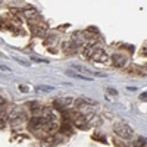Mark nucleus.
Masks as SVG:
<instances>
[{
	"label": "nucleus",
	"mask_w": 147,
	"mask_h": 147,
	"mask_svg": "<svg viewBox=\"0 0 147 147\" xmlns=\"http://www.w3.org/2000/svg\"><path fill=\"white\" fill-rule=\"evenodd\" d=\"M72 124L75 125L77 128H80V129H87V128H88L87 118H85V115H82V113H80V112L72 113Z\"/></svg>",
	"instance_id": "7ed1b4c3"
},
{
	"label": "nucleus",
	"mask_w": 147,
	"mask_h": 147,
	"mask_svg": "<svg viewBox=\"0 0 147 147\" xmlns=\"http://www.w3.org/2000/svg\"><path fill=\"white\" fill-rule=\"evenodd\" d=\"M9 121L12 122V125H21L24 121H25V113L22 112L21 109H15V110H12L10 115H9Z\"/></svg>",
	"instance_id": "20e7f679"
},
{
	"label": "nucleus",
	"mask_w": 147,
	"mask_h": 147,
	"mask_svg": "<svg viewBox=\"0 0 147 147\" xmlns=\"http://www.w3.org/2000/svg\"><path fill=\"white\" fill-rule=\"evenodd\" d=\"M55 144H57V140L52 136V134H50V136H47L43 140V147H53Z\"/></svg>",
	"instance_id": "9d476101"
},
{
	"label": "nucleus",
	"mask_w": 147,
	"mask_h": 147,
	"mask_svg": "<svg viewBox=\"0 0 147 147\" xmlns=\"http://www.w3.org/2000/svg\"><path fill=\"white\" fill-rule=\"evenodd\" d=\"M112 62H113V65H115V66L122 68V66H125L127 59H125L124 56H121V55H113V56H112Z\"/></svg>",
	"instance_id": "0eeeda50"
},
{
	"label": "nucleus",
	"mask_w": 147,
	"mask_h": 147,
	"mask_svg": "<svg viewBox=\"0 0 147 147\" xmlns=\"http://www.w3.org/2000/svg\"><path fill=\"white\" fill-rule=\"evenodd\" d=\"M72 125L69 124V122L68 121H65L63 122V124H62V127H60V132H65V134H68V136H69V134H72Z\"/></svg>",
	"instance_id": "9b49d317"
},
{
	"label": "nucleus",
	"mask_w": 147,
	"mask_h": 147,
	"mask_svg": "<svg viewBox=\"0 0 147 147\" xmlns=\"http://www.w3.org/2000/svg\"><path fill=\"white\" fill-rule=\"evenodd\" d=\"M147 144V138H144V137H140L138 138V141L136 143V144H134L132 147H144Z\"/></svg>",
	"instance_id": "2eb2a0df"
},
{
	"label": "nucleus",
	"mask_w": 147,
	"mask_h": 147,
	"mask_svg": "<svg viewBox=\"0 0 147 147\" xmlns=\"http://www.w3.org/2000/svg\"><path fill=\"white\" fill-rule=\"evenodd\" d=\"M84 56L87 59L96 60V62H105V60H107V56H106L105 50L100 46H97V44H91L88 47H85Z\"/></svg>",
	"instance_id": "f257e3e1"
},
{
	"label": "nucleus",
	"mask_w": 147,
	"mask_h": 147,
	"mask_svg": "<svg viewBox=\"0 0 147 147\" xmlns=\"http://www.w3.org/2000/svg\"><path fill=\"white\" fill-rule=\"evenodd\" d=\"M74 103H75V106L78 109H88V106H94L96 105L93 100H88V99H77Z\"/></svg>",
	"instance_id": "423d86ee"
},
{
	"label": "nucleus",
	"mask_w": 147,
	"mask_h": 147,
	"mask_svg": "<svg viewBox=\"0 0 147 147\" xmlns=\"http://www.w3.org/2000/svg\"><path fill=\"white\" fill-rule=\"evenodd\" d=\"M6 127V115L0 110V129H3Z\"/></svg>",
	"instance_id": "4468645a"
},
{
	"label": "nucleus",
	"mask_w": 147,
	"mask_h": 147,
	"mask_svg": "<svg viewBox=\"0 0 147 147\" xmlns=\"http://www.w3.org/2000/svg\"><path fill=\"white\" fill-rule=\"evenodd\" d=\"M19 90H21V91H24V93H25V91H28V88H27V87H24V85H21V87H19Z\"/></svg>",
	"instance_id": "6ab92c4d"
},
{
	"label": "nucleus",
	"mask_w": 147,
	"mask_h": 147,
	"mask_svg": "<svg viewBox=\"0 0 147 147\" xmlns=\"http://www.w3.org/2000/svg\"><path fill=\"white\" fill-rule=\"evenodd\" d=\"M30 107H31V112L34 113V115H37V113H40L41 112V106L38 105V103H30Z\"/></svg>",
	"instance_id": "f8f14e48"
},
{
	"label": "nucleus",
	"mask_w": 147,
	"mask_h": 147,
	"mask_svg": "<svg viewBox=\"0 0 147 147\" xmlns=\"http://www.w3.org/2000/svg\"><path fill=\"white\" fill-rule=\"evenodd\" d=\"M6 105V102H5V99H3V97L2 96H0V107H3Z\"/></svg>",
	"instance_id": "a211bd4d"
},
{
	"label": "nucleus",
	"mask_w": 147,
	"mask_h": 147,
	"mask_svg": "<svg viewBox=\"0 0 147 147\" xmlns=\"http://www.w3.org/2000/svg\"><path fill=\"white\" fill-rule=\"evenodd\" d=\"M22 15L25 16L27 19H32V18H35L38 13H37V10H35L34 7H27V9L22 10Z\"/></svg>",
	"instance_id": "1a4fd4ad"
},
{
	"label": "nucleus",
	"mask_w": 147,
	"mask_h": 147,
	"mask_svg": "<svg viewBox=\"0 0 147 147\" xmlns=\"http://www.w3.org/2000/svg\"><path fill=\"white\" fill-rule=\"evenodd\" d=\"M72 103H74L72 97H60V99H57V100L55 102V107H57L60 112H62L66 106H71Z\"/></svg>",
	"instance_id": "39448f33"
},
{
	"label": "nucleus",
	"mask_w": 147,
	"mask_h": 147,
	"mask_svg": "<svg viewBox=\"0 0 147 147\" xmlns=\"http://www.w3.org/2000/svg\"><path fill=\"white\" fill-rule=\"evenodd\" d=\"M53 90V87L52 85H37V91H52Z\"/></svg>",
	"instance_id": "ddd939ff"
},
{
	"label": "nucleus",
	"mask_w": 147,
	"mask_h": 147,
	"mask_svg": "<svg viewBox=\"0 0 147 147\" xmlns=\"http://www.w3.org/2000/svg\"><path fill=\"white\" fill-rule=\"evenodd\" d=\"M113 131H115V134L118 137L124 138V140H131L132 136H134V129L127 124H116Z\"/></svg>",
	"instance_id": "f03ea898"
},
{
	"label": "nucleus",
	"mask_w": 147,
	"mask_h": 147,
	"mask_svg": "<svg viewBox=\"0 0 147 147\" xmlns=\"http://www.w3.org/2000/svg\"><path fill=\"white\" fill-rule=\"evenodd\" d=\"M141 99H143V100H144V99H147V93H146V94H141Z\"/></svg>",
	"instance_id": "aec40b11"
},
{
	"label": "nucleus",
	"mask_w": 147,
	"mask_h": 147,
	"mask_svg": "<svg viewBox=\"0 0 147 147\" xmlns=\"http://www.w3.org/2000/svg\"><path fill=\"white\" fill-rule=\"evenodd\" d=\"M66 75H69V77H72V78H77V80H82V81H91V80H93V78H90V77L80 75V74H77L75 71H71V69L66 71Z\"/></svg>",
	"instance_id": "6e6552de"
},
{
	"label": "nucleus",
	"mask_w": 147,
	"mask_h": 147,
	"mask_svg": "<svg viewBox=\"0 0 147 147\" xmlns=\"http://www.w3.org/2000/svg\"><path fill=\"white\" fill-rule=\"evenodd\" d=\"M74 69H77V71H81V72H85V74H93L90 69L87 68H82V66H78V65H74Z\"/></svg>",
	"instance_id": "dca6fc26"
},
{
	"label": "nucleus",
	"mask_w": 147,
	"mask_h": 147,
	"mask_svg": "<svg viewBox=\"0 0 147 147\" xmlns=\"http://www.w3.org/2000/svg\"><path fill=\"white\" fill-rule=\"evenodd\" d=\"M32 31H34V34L37 35V34H38V35H43L44 34V27H41V28H35V27H32Z\"/></svg>",
	"instance_id": "f3484780"
}]
</instances>
